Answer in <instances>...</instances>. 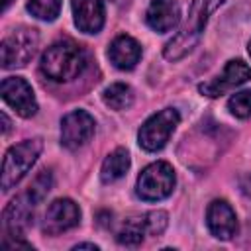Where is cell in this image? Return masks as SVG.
Segmentation results:
<instances>
[{"label":"cell","mask_w":251,"mask_h":251,"mask_svg":"<svg viewBox=\"0 0 251 251\" xmlns=\"http://www.w3.org/2000/svg\"><path fill=\"white\" fill-rule=\"evenodd\" d=\"M88 65V55L84 47H80L73 39H59L51 43L41 59H39V71L45 78L53 82H69L82 75V71Z\"/></svg>","instance_id":"1"},{"label":"cell","mask_w":251,"mask_h":251,"mask_svg":"<svg viewBox=\"0 0 251 251\" xmlns=\"http://www.w3.org/2000/svg\"><path fill=\"white\" fill-rule=\"evenodd\" d=\"M222 2L224 0H192L190 2L186 22L178 29V33L171 41H167L163 49V55L167 61H178L198 45L210 14H214Z\"/></svg>","instance_id":"2"},{"label":"cell","mask_w":251,"mask_h":251,"mask_svg":"<svg viewBox=\"0 0 251 251\" xmlns=\"http://www.w3.org/2000/svg\"><path fill=\"white\" fill-rule=\"evenodd\" d=\"M41 149H43V141L35 137V139H25L18 145H12L6 151L4 163H2V190L4 192L14 188L29 173V169L35 165L37 157L41 155Z\"/></svg>","instance_id":"3"},{"label":"cell","mask_w":251,"mask_h":251,"mask_svg":"<svg viewBox=\"0 0 251 251\" xmlns=\"http://www.w3.org/2000/svg\"><path fill=\"white\" fill-rule=\"evenodd\" d=\"M39 47V33L33 27L20 25L14 27L0 43V61L2 69L25 67Z\"/></svg>","instance_id":"4"},{"label":"cell","mask_w":251,"mask_h":251,"mask_svg":"<svg viewBox=\"0 0 251 251\" xmlns=\"http://www.w3.org/2000/svg\"><path fill=\"white\" fill-rule=\"evenodd\" d=\"M176 184L175 169L167 161H155L147 165L135 182V192L145 202H159L173 194Z\"/></svg>","instance_id":"5"},{"label":"cell","mask_w":251,"mask_h":251,"mask_svg":"<svg viewBox=\"0 0 251 251\" xmlns=\"http://www.w3.org/2000/svg\"><path fill=\"white\" fill-rule=\"evenodd\" d=\"M178 122H180V114L175 108H163V110L155 112L141 124V127L137 131L139 147L149 153L161 151L167 145V141H169L171 133L175 131V127L178 126Z\"/></svg>","instance_id":"6"},{"label":"cell","mask_w":251,"mask_h":251,"mask_svg":"<svg viewBox=\"0 0 251 251\" xmlns=\"http://www.w3.org/2000/svg\"><path fill=\"white\" fill-rule=\"evenodd\" d=\"M167 224H169V216L163 210H153L126 218L116 231V241L126 247H135L145 239V235H161Z\"/></svg>","instance_id":"7"},{"label":"cell","mask_w":251,"mask_h":251,"mask_svg":"<svg viewBox=\"0 0 251 251\" xmlns=\"http://www.w3.org/2000/svg\"><path fill=\"white\" fill-rule=\"evenodd\" d=\"M249 78H251V67L241 59H231L226 63L224 71L218 76L198 84V92L208 98H220L229 90L245 84Z\"/></svg>","instance_id":"8"},{"label":"cell","mask_w":251,"mask_h":251,"mask_svg":"<svg viewBox=\"0 0 251 251\" xmlns=\"http://www.w3.org/2000/svg\"><path fill=\"white\" fill-rule=\"evenodd\" d=\"M96 129L94 118L86 110H73L61 120V145L69 151L84 147Z\"/></svg>","instance_id":"9"},{"label":"cell","mask_w":251,"mask_h":251,"mask_svg":"<svg viewBox=\"0 0 251 251\" xmlns=\"http://www.w3.org/2000/svg\"><path fill=\"white\" fill-rule=\"evenodd\" d=\"M2 100L22 118H31L37 114V100L29 82L22 76H6L0 84Z\"/></svg>","instance_id":"10"},{"label":"cell","mask_w":251,"mask_h":251,"mask_svg":"<svg viewBox=\"0 0 251 251\" xmlns=\"http://www.w3.org/2000/svg\"><path fill=\"white\" fill-rule=\"evenodd\" d=\"M80 222V208L71 198H57L47 206L45 218H43V233L47 235H59L73 227H76Z\"/></svg>","instance_id":"11"},{"label":"cell","mask_w":251,"mask_h":251,"mask_svg":"<svg viewBox=\"0 0 251 251\" xmlns=\"http://www.w3.org/2000/svg\"><path fill=\"white\" fill-rule=\"evenodd\" d=\"M37 204H33L27 194L24 192L22 196H16L2 214V227H4V235L6 237H24V231L31 226L33 222V208Z\"/></svg>","instance_id":"12"},{"label":"cell","mask_w":251,"mask_h":251,"mask_svg":"<svg viewBox=\"0 0 251 251\" xmlns=\"http://www.w3.org/2000/svg\"><path fill=\"white\" fill-rule=\"evenodd\" d=\"M206 226L210 233L222 241L237 233V216L227 200H212L206 208Z\"/></svg>","instance_id":"13"},{"label":"cell","mask_w":251,"mask_h":251,"mask_svg":"<svg viewBox=\"0 0 251 251\" xmlns=\"http://www.w3.org/2000/svg\"><path fill=\"white\" fill-rule=\"evenodd\" d=\"M147 25L157 33H167L180 24L178 0H151L145 12Z\"/></svg>","instance_id":"14"},{"label":"cell","mask_w":251,"mask_h":251,"mask_svg":"<svg viewBox=\"0 0 251 251\" xmlns=\"http://www.w3.org/2000/svg\"><path fill=\"white\" fill-rule=\"evenodd\" d=\"M75 25L82 33H98L104 25L106 12L102 0H71Z\"/></svg>","instance_id":"15"},{"label":"cell","mask_w":251,"mask_h":251,"mask_svg":"<svg viewBox=\"0 0 251 251\" xmlns=\"http://www.w3.org/2000/svg\"><path fill=\"white\" fill-rule=\"evenodd\" d=\"M110 63L120 71H131L141 59V45L131 35H118L108 47Z\"/></svg>","instance_id":"16"},{"label":"cell","mask_w":251,"mask_h":251,"mask_svg":"<svg viewBox=\"0 0 251 251\" xmlns=\"http://www.w3.org/2000/svg\"><path fill=\"white\" fill-rule=\"evenodd\" d=\"M129 165H131V159H129L127 149H124V147L114 149L112 153L106 155V159H104V163H102V169H100V178H102V182H104V184H112V182L120 180V178L127 173Z\"/></svg>","instance_id":"17"},{"label":"cell","mask_w":251,"mask_h":251,"mask_svg":"<svg viewBox=\"0 0 251 251\" xmlns=\"http://www.w3.org/2000/svg\"><path fill=\"white\" fill-rule=\"evenodd\" d=\"M102 100L108 108L116 110V112H122V110H127L131 108L133 100H135V94H133V88L126 82H114L110 86L104 88L102 92Z\"/></svg>","instance_id":"18"},{"label":"cell","mask_w":251,"mask_h":251,"mask_svg":"<svg viewBox=\"0 0 251 251\" xmlns=\"http://www.w3.org/2000/svg\"><path fill=\"white\" fill-rule=\"evenodd\" d=\"M63 0H27V12L43 22H53L61 12Z\"/></svg>","instance_id":"19"},{"label":"cell","mask_w":251,"mask_h":251,"mask_svg":"<svg viewBox=\"0 0 251 251\" xmlns=\"http://www.w3.org/2000/svg\"><path fill=\"white\" fill-rule=\"evenodd\" d=\"M51 186H53V175H51V171H41V173L31 180V184H29L27 190H25V194H27V198H29L33 204H39V202L49 194Z\"/></svg>","instance_id":"20"},{"label":"cell","mask_w":251,"mask_h":251,"mask_svg":"<svg viewBox=\"0 0 251 251\" xmlns=\"http://www.w3.org/2000/svg\"><path fill=\"white\" fill-rule=\"evenodd\" d=\"M227 110L239 120L249 118L251 116V90H239L231 94L227 100Z\"/></svg>","instance_id":"21"},{"label":"cell","mask_w":251,"mask_h":251,"mask_svg":"<svg viewBox=\"0 0 251 251\" xmlns=\"http://www.w3.org/2000/svg\"><path fill=\"white\" fill-rule=\"evenodd\" d=\"M239 188H241V192H243L245 196L251 198V173H245V175L239 178Z\"/></svg>","instance_id":"22"},{"label":"cell","mask_w":251,"mask_h":251,"mask_svg":"<svg viewBox=\"0 0 251 251\" xmlns=\"http://www.w3.org/2000/svg\"><path fill=\"white\" fill-rule=\"evenodd\" d=\"M73 249H98V245H94V243H76Z\"/></svg>","instance_id":"23"},{"label":"cell","mask_w":251,"mask_h":251,"mask_svg":"<svg viewBox=\"0 0 251 251\" xmlns=\"http://www.w3.org/2000/svg\"><path fill=\"white\" fill-rule=\"evenodd\" d=\"M2 124H4V126H2V131L8 133V131H10V120H8V116H6L4 112H2Z\"/></svg>","instance_id":"24"},{"label":"cell","mask_w":251,"mask_h":251,"mask_svg":"<svg viewBox=\"0 0 251 251\" xmlns=\"http://www.w3.org/2000/svg\"><path fill=\"white\" fill-rule=\"evenodd\" d=\"M10 2H12V0H2V10H8V6H10Z\"/></svg>","instance_id":"25"},{"label":"cell","mask_w":251,"mask_h":251,"mask_svg":"<svg viewBox=\"0 0 251 251\" xmlns=\"http://www.w3.org/2000/svg\"><path fill=\"white\" fill-rule=\"evenodd\" d=\"M247 51H249V57H251V39H249V43H247Z\"/></svg>","instance_id":"26"}]
</instances>
